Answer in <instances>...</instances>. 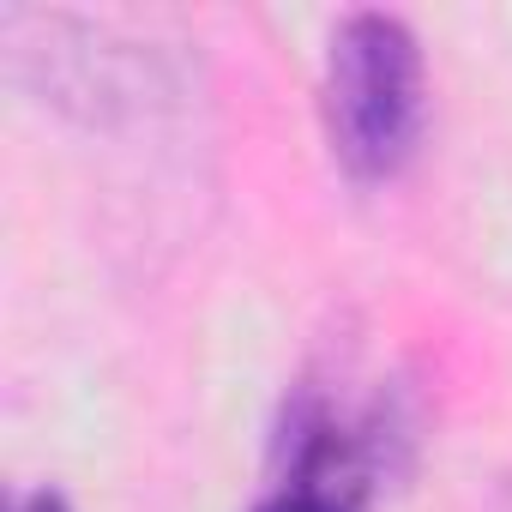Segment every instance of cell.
I'll return each mask as SVG.
<instances>
[{
  "mask_svg": "<svg viewBox=\"0 0 512 512\" xmlns=\"http://www.w3.org/2000/svg\"><path fill=\"white\" fill-rule=\"evenodd\" d=\"M320 109L332 157L356 181H392L428 121V61L416 31L392 13H350L326 43Z\"/></svg>",
  "mask_w": 512,
  "mask_h": 512,
  "instance_id": "6da1fadb",
  "label": "cell"
},
{
  "mask_svg": "<svg viewBox=\"0 0 512 512\" xmlns=\"http://www.w3.org/2000/svg\"><path fill=\"white\" fill-rule=\"evenodd\" d=\"M13 512H73V506H67L61 494H49V488H37V494H25V500H19Z\"/></svg>",
  "mask_w": 512,
  "mask_h": 512,
  "instance_id": "7a4b0ae2",
  "label": "cell"
}]
</instances>
